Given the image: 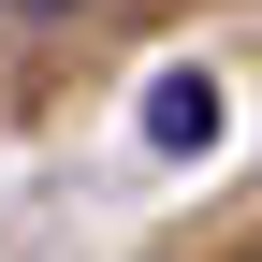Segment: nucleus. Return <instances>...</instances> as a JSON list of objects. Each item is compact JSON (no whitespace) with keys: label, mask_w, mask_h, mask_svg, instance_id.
<instances>
[{"label":"nucleus","mask_w":262,"mask_h":262,"mask_svg":"<svg viewBox=\"0 0 262 262\" xmlns=\"http://www.w3.org/2000/svg\"><path fill=\"white\" fill-rule=\"evenodd\" d=\"M146 117H160V131H175V146H204V131H219V88H204V73H189V88H160V102H146Z\"/></svg>","instance_id":"nucleus-1"},{"label":"nucleus","mask_w":262,"mask_h":262,"mask_svg":"<svg viewBox=\"0 0 262 262\" xmlns=\"http://www.w3.org/2000/svg\"><path fill=\"white\" fill-rule=\"evenodd\" d=\"M15 15H73V0H15Z\"/></svg>","instance_id":"nucleus-2"}]
</instances>
